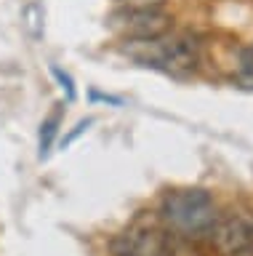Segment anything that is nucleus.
I'll return each instance as SVG.
<instances>
[{
	"instance_id": "nucleus-1",
	"label": "nucleus",
	"mask_w": 253,
	"mask_h": 256,
	"mask_svg": "<svg viewBox=\"0 0 253 256\" xmlns=\"http://www.w3.org/2000/svg\"><path fill=\"white\" fill-rule=\"evenodd\" d=\"M160 219L176 238H203L211 235L219 222V206L205 190L184 187L163 195Z\"/></svg>"
},
{
	"instance_id": "nucleus-2",
	"label": "nucleus",
	"mask_w": 253,
	"mask_h": 256,
	"mask_svg": "<svg viewBox=\"0 0 253 256\" xmlns=\"http://www.w3.org/2000/svg\"><path fill=\"white\" fill-rule=\"evenodd\" d=\"M120 51L144 67L163 70L168 75L187 78L200 64V46L189 35H163L155 40H123Z\"/></svg>"
},
{
	"instance_id": "nucleus-3",
	"label": "nucleus",
	"mask_w": 253,
	"mask_h": 256,
	"mask_svg": "<svg viewBox=\"0 0 253 256\" xmlns=\"http://www.w3.org/2000/svg\"><path fill=\"white\" fill-rule=\"evenodd\" d=\"M173 238L176 235L171 230L136 222L112 240V254L115 256H176Z\"/></svg>"
},
{
	"instance_id": "nucleus-4",
	"label": "nucleus",
	"mask_w": 253,
	"mask_h": 256,
	"mask_svg": "<svg viewBox=\"0 0 253 256\" xmlns=\"http://www.w3.org/2000/svg\"><path fill=\"white\" fill-rule=\"evenodd\" d=\"M171 16L163 8H120L112 14L109 27H112L123 40H155L168 35Z\"/></svg>"
},
{
	"instance_id": "nucleus-5",
	"label": "nucleus",
	"mask_w": 253,
	"mask_h": 256,
	"mask_svg": "<svg viewBox=\"0 0 253 256\" xmlns=\"http://www.w3.org/2000/svg\"><path fill=\"white\" fill-rule=\"evenodd\" d=\"M211 235L221 256H253V219L248 214L219 216Z\"/></svg>"
},
{
	"instance_id": "nucleus-6",
	"label": "nucleus",
	"mask_w": 253,
	"mask_h": 256,
	"mask_svg": "<svg viewBox=\"0 0 253 256\" xmlns=\"http://www.w3.org/2000/svg\"><path fill=\"white\" fill-rule=\"evenodd\" d=\"M59 126H61V110H53L51 115L40 123V158L48 155L51 144H53V139H56V134H59Z\"/></svg>"
},
{
	"instance_id": "nucleus-7",
	"label": "nucleus",
	"mask_w": 253,
	"mask_h": 256,
	"mask_svg": "<svg viewBox=\"0 0 253 256\" xmlns=\"http://www.w3.org/2000/svg\"><path fill=\"white\" fill-rule=\"evenodd\" d=\"M235 80H237V86H240V88L253 91V46H248V48H243V51H240Z\"/></svg>"
},
{
	"instance_id": "nucleus-8",
	"label": "nucleus",
	"mask_w": 253,
	"mask_h": 256,
	"mask_svg": "<svg viewBox=\"0 0 253 256\" xmlns=\"http://www.w3.org/2000/svg\"><path fill=\"white\" fill-rule=\"evenodd\" d=\"M51 75H53V78H56L59 83H61V88L67 91V99L72 102V99H75V86H72V78H69L67 72H61L59 67H51Z\"/></svg>"
},
{
	"instance_id": "nucleus-9",
	"label": "nucleus",
	"mask_w": 253,
	"mask_h": 256,
	"mask_svg": "<svg viewBox=\"0 0 253 256\" xmlns=\"http://www.w3.org/2000/svg\"><path fill=\"white\" fill-rule=\"evenodd\" d=\"M165 0H117L120 8H163Z\"/></svg>"
}]
</instances>
